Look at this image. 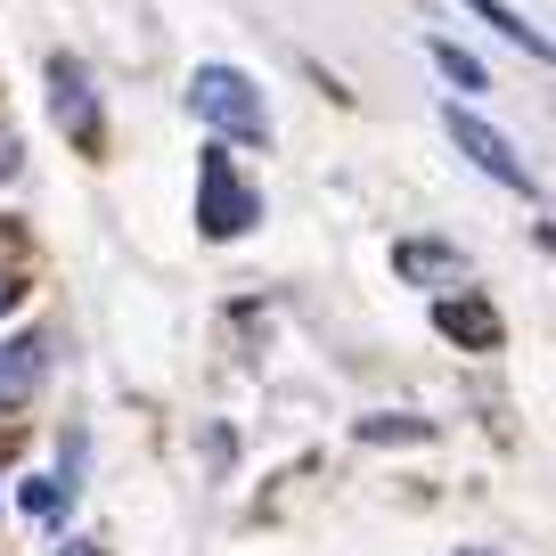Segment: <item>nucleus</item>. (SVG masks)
Listing matches in <instances>:
<instances>
[{
	"label": "nucleus",
	"mask_w": 556,
	"mask_h": 556,
	"mask_svg": "<svg viewBox=\"0 0 556 556\" xmlns=\"http://www.w3.org/2000/svg\"><path fill=\"white\" fill-rule=\"evenodd\" d=\"M189 115L213 123L222 139H270V99L254 90V74L229 66V58H205L189 74Z\"/></svg>",
	"instance_id": "f257e3e1"
},
{
	"label": "nucleus",
	"mask_w": 556,
	"mask_h": 556,
	"mask_svg": "<svg viewBox=\"0 0 556 556\" xmlns=\"http://www.w3.org/2000/svg\"><path fill=\"white\" fill-rule=\"evenodd\" d=\"M254 222H262V197L238 180L229 148H205V164H197V229L205 238H245Z\"/></svg>",
	"instance_id": "f03ea898"
},
{
	"label": "nucleus",
	"mask_w": 556,
	"mask_h": 556,
	"mask_svg": "<svg viewBox=\"0 0 556 556\" xmlns=\"http://www.w3.org/2000/svg\"><path fill=\"white\" fill-rule=\"evenodd\" d=\"M442 131L458 139V156H467L483 180H500V189H532V173H523V156H516V139H507L500 123H483L475 106L451 99V106H442Z\"/></svg>",
	"instance_id": "7ed1b4c3"
},
{
	"label": "nucleus",
	"mask_w": 556,
	"mask_h": 556,
	"mask_svg": "<svg viewBox=\"0 0 556 556\" xmlns=\"http://www.w3.org/2000/svg\"><path fill=\"white\" fill-rule=\"evenodd\" d=\"M50 115L74 148H99V99H90V74L74 58H50Z\"/></svg>",
	"instance_id": "20e7f679"
},
{
	"label": "nucleus",
	"mask_w": 556,
	"mask_h": 556,
	"mask_svg": "<svg viewBox=\"0 0 556 556\" xmlns=\"http://www.w3.org/2000/svg\"><path fill=\"white\" fill-rule=\"evenodd\" d=\"M50 368V336H9L0 344V401H25Z\"/></svg>",
	"instance_id": "39448f33"
},
{
	"label": "nucleus",
	"mask_w": 556,
	"mask_h": 556,
	"mask_svg": "<svg viewBox=\"0 0 556 556\" xmlns=\"http://www.w3.org/2000/svg\"><path fill=\"white\" fill-rule=\"evenodd\" d=\"M467 9H475V17H483L500 41H516L523 58H548V34H540V25H523L516 9H507V0H467Z\"/></svg>",
	"instance_id": "423d86ee"
},
{
	"label": "nucleus",
	"mask_w": 556,
	"mask_h": 556,
	"mask_svg": "<svg viewBox=\"0 0 556 556\" xmlns=\"http://www.w3.org/2000/svg\"><path fill=\"white\" fill-rule=\"evenodd\" d=\"M442 336H467V344L475 352H491V344H500V312H491V303H442Z\"/></svg>",
	"instance_id": "0eeeda50"
},
{
	"label": "nucleus",
	"mask_w": 556,
	"mask_h": 556,
	"mask_svg": "<svg viewBox=\"0 0 556 556\" xmlns=\"http://www.w3.org/2000/svg\"><path fill=\"white\" fill-rule=\"evenodd\" d=\"M401 270H409V278H451V270H467V262H458L451 254V245H401Z\"/></svg>",
	"instance_id": "6e6552de"
},
{
	"label": "nucleus",
	"mask_w": 556,
	"mask_h": 556,
	"mask_svg": "<svg viewBox=\"0 0 556 556\" xmlns=\"http://www.w3.org/2000/svg\"><path fill=\"white\" fill-rule=\"evenodd\" d=\"M426 50H434V66H442V74H451V83H458V90H483V66H475V58H467V50H458V41H426Z\"/></svg>",
	"instance_id": "1a4fd4ad"
},
{
	"label": "nucleus",
	"mask_w": 556,
	"mask_h": 556,
	"mask_svg": "<svg viewBox=\"0 0 556 556\" xmlns=\"http://www.w3.org/2000/svg\"><path fill=\"white\" fill-rule=\"evenodd\" d=\"M17 507H25V516H41V523H50V516H58V483H25V491H17Z\"/></svg>",
	"instance_id": "9d476101"
},
{
	"label": "nucleus",
	"mask_w": 556,
	"mask_h": 556,
	"mask_svg": "<svg viewBox=\"0 0 556 556\" xmlns=\"http://www.w3.org/2000/svg\"><path fill=\"white\" fill-rule=\"evenodd\" d=\"M0 173H17V139L0 131Z\"/></svg>",
	"instance_id": "9b49d317"
},
{
	"label": "nucleus",
	"mask_w": 556,
	"mask_h": 556,
	"mask_svg": "<svg viewBox=\"0 0 556 556\" xmlns=\"http://www.w3.org/2000/svg\"><path fill=\"white\" fill-rule=\"evenodd\" d=\"M9 303H17V278H9V270H0V312H9Z\"/></svg>",
	"instance_id": "f8f14e48"
},
{
	"label": "nucleus",
	"mask_w": 556,
	"mask_h": 556,
	"mask_svg": "<svg viewBox=\"0 0 556 556\" xmlns=\"http://www.w3.org/2000/svg\"><path fill=\"white\" fill-rule=\"evenodd\" d=\"M58 556H99V548H90V540H74V548H58Z\"/></svg>",
	"instance_id": "ddd939ff"
}]
</instances>
